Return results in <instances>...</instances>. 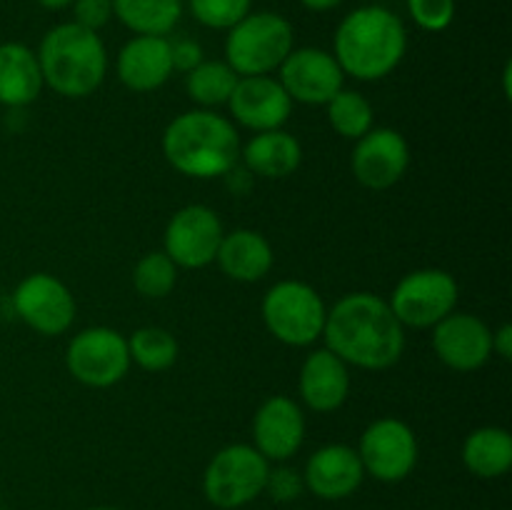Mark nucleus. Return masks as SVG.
<instances>
[{
    "label": "nucleus",
    "mask_w": 512,
    "mask_h": 510,
    "mask_svg": "<svg viewBox=\"0 0 512 510\" xmlns=\"http://www.w3.org/2000/svg\"><path fill=\"white\" fill-rule=\"evenodd\" d=\"M163 155L178 173L210 180L228 175L240 160V135L233 120L208 108L180 113L163 133Z\"/></svg>",
    "instance_id": "obj_3"
},
{
    "label": "nucleus",
    "mask_w": 512,
    "mask_h": 510,
    "mask_svg": "<svg viewBox=\"0 0 512 510\" xmlns=\"http://www.w3.org/2000/svg\"><path fill=\"white\" fill-rule=\"evenodd\" d=\"M35 3L45 10H63V8H70L75 0H35Z\"/></svg>",
    "instance_id": "obj_37"
},
{
    "label": "nucleus",
    "mask_w": 512,
    "mask_h": 510,
    "mask_svg": "<svg viewBox=\"0 0 512 510\" xmlns=\"http://www.w3.org/2000/svg\"><path fill=\"white\" fill-rule=\"evenodd\" d=\"M88 510H120V508H110V505H98V508H88Z\"/></svg>",
    "instance_id": "obj_38"
},
{
    "label": "nucleus",
    "mask_w": 512,
    "mask_h": 510,
    "mask_svg": "<svg viewBox=\"0 0 512 510\" xmlns=\"http://www.w3.org/2000/svg\"><path fill=\"white\" fill-rule=\"evenodd\" d=\"M170 55H173V70L190 73L195 65L203 63V48L193 38H175L170 40Z\"/></svg>",
    "instance_id": "obj_34"
},
{
    "label": "nucleus",
    "mask_w": 512,
    "mask_h": 510,
    "mask_svg": "<svg viewBox=\"0 0 512 510\" xmlns=\"http://www.w3.org/2000/svg\"><path fill=\"white\" fill-rule=\"evenodd\" d=\"M340 3H343V0H300V5L313 10V13H328V10L338 8Z\"/></svg>",
    "instance_id": "obj_36"
},
{
    "label": "nucleus",
    "mask_w": 512,
    "mask_h": 510,
    "mask_svg": "<svg viewBox=\"0 0 512 510\" xmlns=\"http://www.w3.org/2000/svg\"><path fill=\"white\" fill-rule=\"evenodd\" d=\"M128 353L130 363L140 365L148 373H163L178 360V340L170 330L145 325L128 338Z\"/></svg>",
    "instance_id": "obj_27"
},
{
    "label": "nucleus",
    "mask_w": 512,
    "mask_h": 510,
    "mask_svg": "<svg viewBox=\"0 0 512 510\" xmlns=\"http://www.w3.org/2000/svg\"><path fill=\"white\" fill-rule=\"evenodd\" d=\"M325 348L363 370H385L405 350V328L390 303L373 293H348L328 308Z\"/></svg>",
    "instance_id": "obj_1"
},
{
    "label": "nucleus",
    "mask_w": 512,
    "mask_h": 510,
    "mask_svg": "<svg viewBox=\"0 0 512 510\" xmlns=\"http://www.w3.org/2000/svg\"><path fill=\"white\" fill-rule=\"evenodd\" d=\"M300 398L315 413H333L350 395V370L333 350L318 348L303 360L298 378Z\"/></svg>",
    "instance_id": "obj_20"
},
{
    "label": "nucleus",
    "mask_w": 512,
    "mask_h": 510,
    "mask_svg": "<svg viewBox=\"0 0 512 510\" xmlns=\"http://www.w3.org/2000/svg\"><path fill=\"white\" fill-rule=\"evenodd\" d=\"M240 158L260 178L280 180L293 175L303 160V148L298 138L283 128L255 133L245 145H240Z\"/></svg>",
    "instance_id": "obj_22"
},
{
    "label": "nucleus",
    "mask_w": 512,
    "mask_h": 510,
    "mask_svg": "<svg viewBox=\"0 0 512 510\" xmlns=\"http://www.w3.org/2000/svg\"><path fill=\"white\" fill-rule=\"evenodd\" d=\"M120 83L135 93H150L173 75L170 40L163 35H135L120 48L115 60Z\"/></svg>",
    "instance_id": "obj_19"
},
{
    "label": "nucleus",
    "mask_w": 512,
    "mask_h": 510,
    "mask_svg": "<svg viewBox=\"0 0 512 510\" xmlns=\"http://www.w3.org/2000/svg\"><path fill=\"white\" fill-rule=\"evenodd\" d=\"M388 303L403 328H433L458 305V280L440 268L413 270L400 278Z\"/></svg>",
    "instance_id": "obj_9"
},
{
    "label": "nucleus",
    "mask_w": 512,
    "mask_h": 510,
    "mask_svg": "<svg viewBox=\"0 0 512 510\" xmlns=\"http://www.w3.org/2000/svg\"><path fill=\"white\" fill-rule=\"evenodd\" d=\"M35 55L43 85L63 98H88L108 73V50L100 35L73 20L50 28Z\"/></svg>",
    "instance_id": "obj_4"
},
{
    "label": "nucleus",
    "mask_w": 512,
    "mask_h": 510,
    "mask_svg": "<svg viewBox=\"0 0 512 510\" xmlns=\"http://www.w3.org/2000/svg\"><path fill=\"white\" fill-rule=\"evenodd\" d=\"M305 440V415L288 395H270L253 415V448L268 463H285Z\"/></svg>",
    "instance_id": "obj_17"
},
{
    "label": "nucleus",
    "mask_w": 512,
    "mask_h": 510,
    "mask_svg": "<svg viewBox=\"0 0 512 510\" xmlns=\"http://www.w3.org/2000/svg\"><path fill=\"white\" fill-rule=\"evenodd\" d=\"M223 235V220L213 208H208V205H185L165 225L163 253L178 268H205L218 255Z\"/></svg>",
    "instance_id": "obj_11"
},
{
    "label": "nucleus",
    "mask_w": 512,
    "mask_h": 510,
    "mask_svg": "<svg viewBox=\"0 0 512 510\" xmlns=\"http://www.w3.org/2000/svg\"><path fill=\"white\" fill-rule=\"evenodd\" d=\"M408 30L400 15L385 5H360L340 20L333 55L345 75L355 80H383L403 63Z\"/></svg>",
    "instance_id": "obj_2"
},
{
    "label": "nucleus",
    "mask_w": 512,
    "mask_h": 510,
    "mask_svg": "<svg viewBox=\"0 0 512 510\" xmlns=\"http://www.w3.org/2000/svg\"><path fill=\"white\" fill-rule=\"evenodd\" d=\"M433 350L450 370L473 373L493 355V330L478 315L453 310L433 325Z\"/></svg>",
    "instance_id": "obj_15"
},
{
    "label": "nucleus",
    "mask_w": 512,
    "mask_h": 510,
    "mask_svg": "<svg viewBox=\"0 0 512 510\" xmlns=\"http://www.w3.org/2000/svg\"><path fill=\"white\" fill-rule=\"evenodd\" d=\"M270 463L250 443H233L210 458L203 473V495L220 510H238L265 493Z\"/></svg>",
    "instance_id": "obj_7"
},
{
    "label": "nucleus",
    "mask_w": 512,
    "mask_h": 510,
    "mask_svg": "<svg viewBox=\"0 0 512 510\" xmlns=\"http://www.w3.org/2000/svg\"><path fill=\"white\" fill-rule=\"evenodd\" d=\"M228 108L235 123L255 133H265L288 123L293 115V100L273 75H248L238 78V85L228 98Z\"/></svg>",
    "instance_id": "obj_16"
},
{
    "label": "nucleus",
    "mask_w": 512,
    "mask_h": 510,
    "mask_svg": "<svg viewBox=\"0 0 512 510\" xmlns=\"http://www.w3.org/2000/svg\"><path fill=\"white\" fill-rule=\"evenodd\" d=\"M295 48V33L288 18L270 10H250L225 38V63L240 75H270Z\"/></svg>",
    "instance_id": "obj_5"
},
{
    "label": "nucleus",
    "mask_w": 512,
    "mask_h": 510,
    "mask_svg": "<svg viewBox=\"0 0 512 510\" xmlns=\"http://www.w3.org/2000/svg\"><path fill=\"white\" fill-rule=\"evenodd\" d=\"M303 488V475L290 473V470H270L268 485H265V490H268L275 500H280V503L298 498V495L303 493Z\"/></svg>",
    "instance_id": "obj_33"
},
{
    "label": "nucleus",
    "mask_w": 512,
    "mask_h": 510,
    "mask_svg": "<svg viewBox=\"0 0 512 510\" xmlns=\"http://www.w3.org/2000/svg\"><path fill=\"white\" fill-rule=\"evenodd\" d=\"M65 368L88 388H110L130 370L128 338L105 325L80 330L65 350Z\"/></svg>",
    "instance_id": "obj_8"
},
{
    "label": "nucleus",
    "mask_w": 512,
    "mask_h": 510,
    "mask_svg": "<svg viewBox=\"0 0 512 510\" xmlns=\"http://www.w3.org/2000/svg\"><path fill=\"white\" fill-rule=\"evenodd\" d=\"M13 308L40 335H60L73 325L75 298L68 285L50 273H33L18 283Z\"/></svg>",
    "instance_id": "obj_12"
},
{
    "label": "nucleus",
    "mask_w": 512,
    "mask_h": 510,
    "mask_svg": "<svg viewBox=\"0 0 512 510\" xmlns=\"http://www.w3.org/2000/svg\"><path fill=\"white\" fill-rule=\"evenodd\" d=\"M463 465L475 478H503L512 468V435L498 425L473 430L463 443Z\"/></svg>",
    "instance_id": "obj_24"
},
{
    "label": "nucleus",
    "mask_w": 512,
    "mask_h": 510,
    "mask_svg": "<svg viewBox=\"0 0 512 510\" xmlns=\"http://www.w3.org/2000/svg\"><path fill=\"white\" fill-rule=\"evenodd\" d=\"M325 108H328V123L333 125L340 138L358 140L373 128L375 110L370 100L358 90L343 88L330 98V103H325Z\"/></svg>",
    "instance_id": "obj_28"
},
{
    "label": "nucleus",
    "mask_w": 512,
    "mask_h": 510,
    "mask_svg": "<svg viewBox=\"0 0 512 510\" xmlns=\"http://www.w3.org/2000/svg\"><path fill=\"white\" fill-rule=\"evenodd\" d=\"M183 0H113V18L135 35L173 33L183 18Z\"/></svg>",
    "instance_id": "obj_25"
},
{
    "label": "nucleus",
    "mask_w": 512,
    "mask_h": 510,
    "mask_svg": "<svg viewBox=\"0 0 512 510\" xmlns=\"http://www.w3.org/2000/svg\"><path fill=\"white\" fill-rule=\"evenodd\" d=\"M365 475L380 483H400L418 465V438L415 430L400 418H380L363 430L358 443Z\"/></svg>",
    "instance_id": "obj_10"
},
{
    "label": "nucleus",
    "mask_w": 512,
    "mask_h": 510,
    "mask_svg": "<svg viewBox=\"0 0 512 510\" xmlns=\"http://www.w3.org/2000/svg\"><path fill=\"white\" fill-rule=\"evenodd\" d=\"M410 165V145L403 133L393 128H370L363 138L355 140L353 168L355 180L363 188L388 190L403 180Z\"/></svg>",
    "instance_id": "obj_14"
},
{
    "label": "nucleus",
    "mask_w": 512,
    "mask_h": 510,
    "mask_svg": "<svg viewBox=\"0 0 512 510\" xmlns=\"http://www.w3.org/2000/svg\"><path fill=\"white\" fill-rule=\"evenodd\" d=\"M365 468L353 445L330 443L315 450L303 470V485L320 500L350 498L363 485Z\"/></svg>",
    "instance_id": "obj_18"
},
{
    "label": "nucleus",
    "mask_w": 512,
    "mask_h": 510,
    "mask_svg": "<svg viewBox=\"0 0 512 510\" xmlns=\"http://www.w3.org/2000/svg\"><path fill=\"white\" fill-rule=\"evenodd\" d=\"M238 78L240 75L225 60H203L190 73H185V90L193 103L210 110L218 105H228Z\"/></svg>",
    "instance_id": "obj_26"
},
{
    "label": "nucleus",
    "mask_w": 512,
    "mask_h": 510,
    "mask_svg": "<svg viewBox=\"0 0 512 510\" xmlns=\"http://www.w3.org/2000/svg\"><path fill=\"white\" fill-rule=\"evenodd\" d=\"M493 353L500 355L503 360L512 358V325L505 323L500 325L493 333Z\"/></svg>",
    "instance_id": "obj_35"
},
{
    "label": "nucleus",
    "mask_w": 512,
    "mask_h": 510,
    "mask_svg": "<svg viewBox=\"0 0 512 510\" xmlns=\"http://www.w3.org/2000/svg\"><path fill=\"white\" fill-rule=\"evenodd\" d=\"M260 315L275 340L293 348H308L323 338L328 308L313 285L303 280H280L265 293Z\"/></svg>",
    "instance_id": "obj_6"
},
{
    "label": "nucleus",
    "mask_w": 512,
    "mask_h": 510,
    "mask_svg": "<svg viewBox=\"0 0 512 510\" xmlns=\"http://www.w3.org/2000/svg\"><path fill=\"white\" fill-rule=\"evenodd\" d=\"M253 0H188V8L200 25L230 30L250 13Z\"/></svg>",
    "instance_id": "obj_30"
},
{
    "label": "nucleus",
    "mask_w": 512,
    "mask_h": 510,
    "mask_svg": "<svg viewBox=\"0 0 512 510\" xmlns=\"http://www.w3.org/2000/svg\"><path fill=\"white\" fill-rule=\"evenodd\" d=\"M70 8H73V23L95 33L113 18V0H75Z\"/></svg>",
    "instance_id": "obj_32"
},
{
    "label": "nucleus",
    "mask_w": 512,
    "mask_h": 510,
    "mask_svg": "<svg viewBox=\"0 0 512 510\" xmlns=\"http://www.w3.org/2000/svg\"><path fill=\"white\" fill-rule=\"evenodd\" d=\"M175 283H178V265H175L163 250L145 253L143 258L135 263L133 288L138 290L143 298H150V300L165 298V295L173 293Z\"/></svg>",
    "instance_id": "obj_29"
},
{
    "label": "nucleus",
    "mask_w": 512,
    "mask_h": 510,
    "mask_svg": "<svg viewBox=\"0 0 512 510\" xmlns=\"http://www.w3.org/2000/svg\"><path fill=\"white\" fill-rule=\"evenodd\" d=\"M413 23L428 33H443L455 18V0H405Z\"/></svg>",
    "instance_id": "obj_31"
},
{
    "label": "nucleus",
    "mask_w": 512,
    "mask_h": 510,
    "mask_svg": "<svg viewBox=\"0 0 512 510\" xmlns=\"http://www.w3.org/2000/svg\"><path fill=\"white\" fill-rule=\"evenodd\" d=\"M43 90V73L35 50L23 43H0V103L30 105Z\"/></svg>",
    "instance_id": "obj_23"
},
{
    "label": "nucleus",
    "mask_w": 512,
    "mask_h": 510,
    "mask_svg": "<svg viewBox=\"0 0 512 510\" xmlns=\"http://www.w3.org/2000/svg\"><path fill=\"white\" fill-rule=\"evenodd\" d=\"M278 83L293 103L325 105L345 85V73L323 48H293L278 68Z\"/></svg>",
    "instance_id": "obj_13"
},
{
    "label": "nucleus",
    "mask_w": 512,
    "mask_h": 510,
    "mask_svg": "<svg viewBox=\"0 0 512 510\" xmlns=\"http://www.w3.org/2000/svg\"><path fill=\"white\" fill-rule=\"evenodd\" d=\"M215 263L220 265V270L230 280H238V283H258V280H263L273 270V245L258 230L238 228L233 233L223 235L218 255H215Z\"/></svg>",
    "instance_id": "obj_21"
}]
</instances>
